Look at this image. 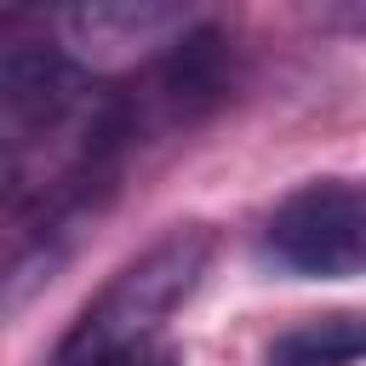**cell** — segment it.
Segmentation results:
<instances>
[{
    "label": "cell",
    "instance_id": "3",
    "mask_svg": "<svg viewBox=\"0 0 366 366\" xmlns=\"http://www.w3.org/2000/svg\"><path fill=\"white\" fill-rule=\"evenodd\" d=\"M63 29L74 46L92 51H114V46H154L166 34L189 29V11L177 6H154V0H92V6H69Z\"/></svg>",
    "mask_w": 366,
    "mask_h": 366
},
{
    "label": "cell",
    "instance_id": "1",
    "mask_svg": "<svg viewBox=\"0 0 366 366\" xmlns=\"http://www.w3.org/2000/svg\"><path fill=\"white\" fill-rule=\"evenodd\" d=\"M217 234L212 223H177L166 229L143 257H132L63 332L51 366H103L126 349L160 343V326L194 297L200 274L212 269Z\"/></svg>",
    "mask_w": 366,
    "mask_h": 366
},
{
    "label": "cell",
    "instance_id": "2",
    "mask_svg": "<svg viewBox=\"0 0 366 366\" xmlns=\"http://www.w3.org/2000/svg\"><path fill=\"white\" fill-rule=\"evenodd\" d=\"M269 257L309 280H355L366 269V194L355 177H315L292 189L263 234Z\"/></svg>",
    "mask_w": 366,
    "mask_h": 366
},
{
    "label": "cell",
    "instance_id": "5",
    "mask_svg": "<svg viewBox=\"0 0 366 366\" xmlns=\"http://www.w3.org/2000/svg\"><path fill=\"white\" fill-rule=\"evenodd\" d=\"M23 194V154L11 143H0V206Z\"/></svg>",
    "mask_w": 366,
    "mask_h": 366
},
{
    "label": "cell",
    "instance_id": "6",
    "mask_svg": "<svg viewBox=\"0 0 366 366\" xmlns=\"http://www.w3.org/2000/svg\"><path fill=\"white\" fill-rule=\"evenodd\" d=\"M103 366H177V355H172V343H143V349H126Z\"/></svg>",
    "mask_w": 366,
    "mask_h": 366
},
{
    "label": "cell",
    "instance_id": "4",
    "mask_svg": "<svg viewBox=\"0 0 366 366\" xmlns=\"http://www.w3.org/2000/svg\"><path fill=\"white\" fill-rule=\"evenodd\" d=\"M366 349L360 315H320L269 343V366H355Z\"/></svg>",
    "mask_w": 366,
    "mask_h": 366
}]
</instances>
